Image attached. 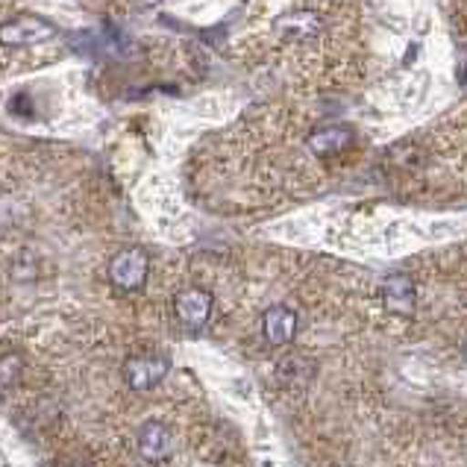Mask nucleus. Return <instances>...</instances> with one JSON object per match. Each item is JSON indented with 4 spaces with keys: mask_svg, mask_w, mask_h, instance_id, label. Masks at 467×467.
I'll list each match as a JSON object with an SVG mask.
<instances>
[{
    "mask_svg": "<svg viewBox=\"0 0 467 467\" xmlns=\"http://www.w3.org/2000/svg\"><path fill=\"white\" fill-rule=\"evenodd\" d=\"M347 141H350V132L347 130H324L309 139V148L317 156H332V153H341L347 148Z\"/></svg>",
    "mask_w": 467,
    "mask_h": 467,
    "instance_id": "obj_8",
    "label": "nucleus"
},
{
    "mask_svg": "<svg viewBox=\"0 0 467 467\" xmlns=\"http://www.w3.org/2000/svg\"><path fill=\"white\" fill-rule=\"evenodd\" d=\"M379 300L385 306V312H391L397 317H411L418 306V288L411 283V276L389 274L379 285Z\"/></svg>",
    "mask_w": 467,
    "mask_h": 467,
    "instance_id": "obj_5",
    "label": "nucleus"
},
{
    "mask_svg": "<svg viewBox=\"0 0 467 467\" xmlns=\"http://www.w3.org/2000/svg\"><path fill=\"white\" fill-rule=\"evenodd\" d=\"M21 373V362L16 356H4L0 358V385L4 382H16V377Z\"/></svg>",
    "mask_w": 467,
    "mask_h": 467,
    "instance_id": "obj_9",
    "label": "nucleus"
},
{
    "mask_svg": "<svg viewBox=\"0 0 467 467\" xmlns=\"http://www.w3.org/2000/svg\"><path fill=\"white\" fill-rule=\"evenodd\" d=\"M106 274H109L112 288L124 291V295H136L150 276V256L141 247H127L121 253H115Z\"/></svg>",
    "mask_w": 467,
    "mask_h": 467,
    "instance_id": "obj_1",
    "label": "nucleus"
},
{
    "mask_svg": "<svg viewBox=\"0 0 467 467\" xmlns=\"http://www.w3.org/2000/svg\"><path fill=\"white\" fill-rule=\"evenodd\" d=\"M74 467H88V464H74Z\"/></svg>",
    "mask_w": 467,
    "mask_h": 467,
    "instance_id": "obj_11",
    "label": "nucleus"
},
{
    "mask_svg": "<svg viewBox=\"0 0 467 467\" xmlns=\"http://www.w3.org/2000/svg\"><path fill=\"white\" fill-rule=\"evenodd\" d=\"M57 36V24L38 16H18L0 24V47H30Z\"/></svg>",
    "mask_w": 467,
    "mask_h": 467,
    "instance_id": "obj_2",
    "label": "nucleus"
},
{
    "mask_svg": "<svg viewBox=\"0 0 467 467\" xmlns=\"http://www.w3.org/2000/svg\"><path fill=\"white\" fill-rule=\"evenodd\" d=\"M173 450V435L162 420H148L139 430V456L150 464H162L171 459Z\"/></svg>",
    "mask_w": 467,
    "mask_h": 467,
    "instance_id": "obj_6",
    "label": "nucleus"
},
{
    "mask_svg": "<svg viewBox=\"0 0 467 467\" xmlns=\"http://www.w3.org/2000/svg\"><path fill=\"white\" fill-rule=\"evenodd\" d=\"M262 332L271 347H288L297 336V312L288 306H271L262 315Z\"/></svg>",
    "mask_w": 467,
    "mask_h": 467,
    "instance_id": "obj_7",
    "label": "nucleus"
},
{
    "mask_svg": "<svg viewBox=\"0 0 467 467\" xmlns=\"http://www.w3.org/2000/svg\"><path fill=\"white\" fill-rule=\"evenodd\" d=\"M171 362L165 356H156V353H141V356H130L124 362V382L130 385L132 391H153L156 385H162V379L168 377Z\"/></svg>",
    "mask_w": 467,
    "mask_h": 467,
    "instance_id": "obj_3",
    "label": "nucleus"
},
{
    "mask_svg": "<svg viewBox=\"0 0 467 467\" xmlns=\"http://www.w3.org/2000/svg\"><path fill=\"white\" fill-rule=\"evenodd\" d=\"M462 353H464V358H467V341H464V347H462Z\"/></svg>",
    "mask_w": 467,
    "mask_h": 467,
    "instance_id": "obj_10",
    "label": "nucleus"
},
{
    "mask_svg": "<svg viewBox=\"0 0 467 467\" xmlns=\"http://www.w3.org/2000/svg\"><path fill=\"white\" fill-rule=\"evenodd\" d=\"M212 306H215V300H212L209 291L192 285L177 291V297H173V315H177V320L185 329H203L212 317Z\"/></svg>",
    "mask_w": 467,
    "mask_h": 467,
    "instance_id": "obj_4",
    "label": "nucleus"
}]
</instances>
